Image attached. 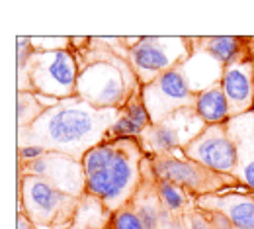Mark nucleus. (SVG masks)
I'll list each match as a JSON object with an SVG mask.
<instances>
[{
  "label": "nucleus",
  "mask_w": 254,
  "mask_h": 229,
  "mask_svg": "<svg viewBox=\"0 0 254 229\" xmlns=\"http://www.w3.org/2000/svg\"><path fill=\"white\" fill-rule=\"evenodd\" d=\"M120 112L116 108H94L74 94L45 108L32 126L18 130L20 147L37 145L47 153H63L82 161L92 147L106 141Z\"/></svg>",
  "instance_id": "obj_1"
},
{
  "label": "nucleus",
  "mask_w": 254,
  "mask_h": 229,
  "mask_svg": "<svg viewBox=\"0 0 254 229\" xmlns=\"http://www.w3.org/2000/svg\"><path fill=\"white\" fill-rule=\"evenodd\" d=\"M145 151L137 137L106 139L82 157L86 194L100 198L116 214L133 200L143 182Z\"/></svg>",
  "instance_id": "obj_2"
},
{
  "label": "nucleus",
  "mask_w": 254,
  "mask_h": 229,
  "mask_svg": "<svg viewBox=\"0 0 254 229\" xmlns=\"http://www.w3.org/2000/svg\"><path fill=\"white\" fill-rule=\"evenodd\" d=\"M137 90H141V84L133 69L131 65H124L120 59L94 61L80 71L76 80V96L102 110H122Z\"/></svg>",
  "instance_id": "obj_3"
},
{
  "label": "nucleus",
  "mask_w": 254,
  "mask_h": 229,
  "mask_svg": "<svg viewBox=\"0 0 254 229\" xmlns=\"http://www.w3.org/2000/svg\"><path fill=\"white\" fill-rule=\"evenodd\" d=\"M78 65L70 51L66 49H43L35 51L30 63L24 69L28 78V92L53 100H64L76 94Z\"/></svg>",
  "instance_id": "obj_4"
},
{
  "label": "nucleus",
  "mask_w": 254,
  "mask_h": 229,
  "mask_svg": "<svg viewBox=\"0 0 254 229\" xmlns=\"http://www.w3.org/2000/svg\"><path fill=\"white\" fill-rule=\"evenodd\" d=\"M149 163H151V170L157 180L172 182V184L184 188L188 194H195L197 198L215 194L217 190H223L225 186L241 184L237 176L209 170L199 163L184 157V153L180 157H178V153L155 155V157H149Z\"/></svg>",
  "instance_id": "obj_5"
},
{
  "label": "nucleus",
  "mask_w": 254,
  "mask_h": 229,
  "mask_svg": "<svg viewBox=\"0 0 254 229\" xmlns=\"http://www.w3.org/2000/svg\"><path fill=\"white\" fill-rule=\"evenodd\" d=\"M193 51L184 37H141L131 45L127 63L141 86L153 82L162 73L182 65Z\"/></svg>",
  "instance_id": "obj_6"
},
{
  "label": "nucleus",
  "mask_w": 254,
  "mask_h": 229,
  "mask_svg": "<svg viewBox=\"0 0 254 229\" xmlns=\"http://www.w3.org/2000/svg\"><path fill=\"white\" fill-rule=\"evenodd\" d=\"M20 194L24 204V214L32 220L37 228L63 226L74 218L76 206L80 198L64 194L47 180L39 176L22 174Z\"/></svg>",
  "instance_id": "obj_7"
},
{
  "label": "nucleus",
  "mask_w": 254,
  "mask_h": 229,
  "mask_svg": "<svg viewBox=\"0 0 254 229\" xmlns=\"http://www.w3.org/2000/svg\"><path fill=\"white\" fill-rule=\"evenodd\" d=\"M205 122L197 116L195 108L178 110L157 124H151L141 133L139 143L145 155H170L184 151L191 141L205 130Z\"/></svg>",
  "instance_id": "obj_8"
},
{
  "label": "nucleus",
  "mask_w": 254,
  "mask_h": 229,
  "mask_svg": "<svg viewBox=\"0 0 254 229\" xmlns=\"http://www.w3.org/2000/svg\"><path fill=\"white\" fill-rule=\"evenodd\" d=\"M141 96L153 124L164 120L166 116L178 110L195 108V98H197V94L191 90L184 76L182 65L162 73L153 82L141 86Z\"/></svg>",
  "instance_id": "obj_9"
},
{
  "label": "nucleus",
  "mask_w": 254,
  "mask_h": 229,
  "mask_svg": "<svg viewBox=\"0 0 254 229\" xmlns=\"http://www.w3.org/2000/svg\"><path fill=\"white\" fill-rule=\"evenodd\" d=\"M182 153L184 157L221 174L235 176L239 168V147L227 124L205 126V130Z\"/></svg>",
  "instance_id": "obj_10"
},
{
  "label": "nucleus",
  "mask_w": 254,
  "mask_h": 229,
  "mask_svg": "<svg viewBox=\"0 0 254 229\" xmlns=\"http://www.w3.org/2000/svg\"><path fill=\"white\" fill-rule=\"evenodd\" d=\"M24 174L39 176L53 184L55 188L63 190L64 194L74 198H82L86 194V176L82 163L63 155V153H45L43 157L22 166Z\"/></svg>",
  "instance_id": "obj_11"
},
{
  "label": "nucleus",
  "mask_w": 254,
  "mask_h": 229,
  "mask_svg": "<svg viewBox=\"0 0 254 229\" xmlns=\"http://www.w3.org/2000/svg\"><path fill=\"white\" fill-rule=\"evenodd\" d=\"M129 204L143 222L145 229H184V220L174 218L162 206L157 194V178L151 170V163H149V174L147 170H143V182Z\"/></svg>",
  "instance_id": "obj_12"
},
{
  "label": "nucleus",
  "mask_w": 254,
  "mask_h": 229,
  "mask_svg": "<svg viewBox=\"0 0 254 229\" xmlns=\"http://www.w3.org/2000/svg\"><path fill=\"white\" fill-rule=\"evenodd\" d=\"M221 88L231 108V118L249 114L254 108V59L249 57L225 67Z\"/></svg>",
  "instance_id": "obj_13"
},
{
  "label": "nucleus",
  "mask_w": 254,
  "mask_h": 229,
  "mask_svg": "<svg viewBox=\"0 0 254 229\" xmlns=\"http://www.w3.org/2000/svg\"><path fill=\"white\" fill-rule=\"evenodd\" d=\"M195 208L223 214L233 229H254V198L243 194H207L197 198Z\"/></svg>",
  "instance_id": "obj_14"
},
{
  "label": "nucleus",
  "mask_w": 254,
  "mask_h": 229,
  "mask_svg": "<svg viewBox=\"0 0 254 229\" xmlns=\"http://www.w3.org/2000/svg\"><path fill=\"white\" fill-rule=\"evenodd\" d=\"M182 71H184V76H186L190 88L195 94H199V92L207 90L209 86L221 82L225 67L219 61H215L207 51L193 45L191 55L182 63Z\"/></svg>",
  "instance_id": "obj_15"
},
{
  "label": "nucleus",
  "mask_w": 254,
  "mask_h": 229,
  "mask_svg": "<svg viewBox=\"0 0 254 229\" xmlns=\"http://www.w3.org/2000/svg\"><path fill=\"white\" fill-rule=\"evenodd\" d=\"M151 116L145 108V102L141 96V90L133 92L126 106L120 112V118L114 122V126L108 131L106 139H120V137H141V133L151 126Z\"/></svg>",
  "instance_id": "obj_16"
},
{
  "label": "nucleus",
  "mask_w": 254,
  "mask_h": 229,
  "mask_svg": "<svg viewBox=\"0 0 254 229\" xmlns=\"http://www.w3.org/2000/svg\"><path fill=\"white\" fill-rule=\"evenodd\" d=\"M195 112L197 116L207 124V126H217V124H227L231 120V108L227 96L223 92L221 82L209 86L207 90L199 92L195 98Z\"/></svg>",
  "instance_id": "obj_17"
},
{
  "label": "nucleus",
  "mask_w": 254,
  "mask_h": 229,
  "mask_svg": "<svg viewBox=\"0 0 254 229\" xmlns=\"http://www.w3.org/2000/svg\"><path fill=\"white\" fill-rule=\"evenodd\" d=\"M247 41L241 37H233V35H213V37H203L199 39V45L203 51H207L215 61H219L223 67L235 65L239 61H245L249 57H245V51L249 45H245Z\"/></svg>",
  "instance_id": "obj_18"
},
{
  "label": "nucleus",
  "mask_w": 254,
  "mask_h": 229,
  "mask_svg": "<svg viewBox=\"0 0 254 229\" xmlns=\"http://www.w3.org/2000/svg\"><path fill=\"white\" fill-rule=\"evenodd\" d=\"M112 216L114 214L104 206V202L100 198L92 196V194H84L78 200L72 224L86 229H104L108 226V222L112 220Z\"/></svg>",
  "instance_id": "obj_19"
},
{
  "label": "nucleus",
  "mask_w": 254,
  "mask_h": 229,
  "mask_svg": "<svg viewBox=\"0 0 254 229\" xmlns=\"http://www.w3.org/2000/svg\"><path fill=\"white\" fill-rule=\"evenodd\" d=\"M157 194H159L162 206L174 216L180 218L186 210V206L190 204V196L184 188L172 184V182H164V180H157Z\"/></svg>",
  "instance_id": "obj_20"
},
{
  "label": "nucleus",
  "mask_w": 254,
  "mask_h": 229,
  "mask_svg": "<svg viewBox=\"0 0 254 229\" xmlns=\"http://www.w3.org/2000/svg\"><path fill=\"white\" fill-rule=\"evenodd\" d=\"M43 110L45 108L41 106L35 92H20L18 94V126H20V130L32 126Z\"/></svg>",
  "instance_id": "obj_21"
},
{
  "label": "nucleus",
  "mask_w": 254,
  "mask_h": 229,
  "mask_svg": "<svg viewBox=\"0 0 254 229\" xmlns=\"http://www.w3.org/2000/svg\"><path fill=\"white\" fill-rule=\"evenodd\" d=\"M112 226H114V229H145L139 216L133 212L131 204H127L126 208L118 210L112 216Z\"/></svg>",
  "instance_id": "obj_22"
},
{
  "label": "nucleus",
  "mask_w": 254,
  "mask_h": 229,
  "mask_svg": "<svg viewBox=\"0 0 254 229\" xmlns=\"http://www.w3.org/2000/svg\"><path fill=\"white\" fill-rule=\"evenodd\" d=\"M239 182L247 184L249 188L254 190V157L253 155H243L239 153V168H237V174Z\"/></svg>",
  "instance_id": "obj_23"
},
{
  "label": "nucleus",
  "mask_w": 254,
  "mask_h": 229,
  "mask_svg": "<svg viewBox=\"0 0 254 229\" xmlns=\"http://www.w3.org/2000/svg\"><path fill=\"white\" fill-rule=\"evenodd\" d=\"M184 229H213V224L209 220V214L195 208L188 214H184Z\"/></svg>",
  "instance_id": "obj_24"
},
{
  "label": "nucleus",
  "mask_w": 254,
  "mask_h": 229,
  "mask_svg": "<svg viewBox=\"0 0 254 229\" xmlns=\"http://www.w3.org/2000/svg\"><path fill=\"white\" fill-rule=\"evenodd\" d=\"M47 151L45 149H41V147H37V145H24V147H18V155H20V161H24L26 163H32L35 159H39V157H43Z\"/></svg>",
  "instance_id": "obj_25"
},
{
  "label": "nucleus",
  "mask_w": 254,
  "mask_h": 229,
  "mask_svg": "<svg viewBox=\"0 0 254 229\" xmlns=\"http://www.w3.org/2000/svg\"><path fill=\"white\" fill-rule=\"evenodd\" d=\"M209 214V220H211V224H213V229H233V226L229 224V220L219 214V212H207Z\"/></svg>",
  "instance_id": "obj_26"
},
{
  "label": "nucleus",
  "mask_w": 254,
  "mask_h": 229,
  "mask_svg": "<svg viewBox=\"0 0 254 229\" xmlns=\"http://www.w3.org/2000/svg\"><path fill=\"white\" fill-rule=\"evenodd\" d=\"M16 226H18V229H37V226L33 224L26 214H20V216H18V224H16Z\"/></svg>",
  "instance_id": "obj_27"
},
{
  "label": "nucleus",
  "mask_w": 254,
  "mask_h": 229,
  "mask_svg": "<svg viewBox=\"0 0 254 229\" xmlns=\"http://www.w3.org/2000/svg\"><path fill=\"white\" fill-rule=\"evenodd\" d=\"M64 229H86V228H80V226H74V224H70V226H66Z\"/></svg>",
  "instance_id": "obj_28"
}]
</instances>
